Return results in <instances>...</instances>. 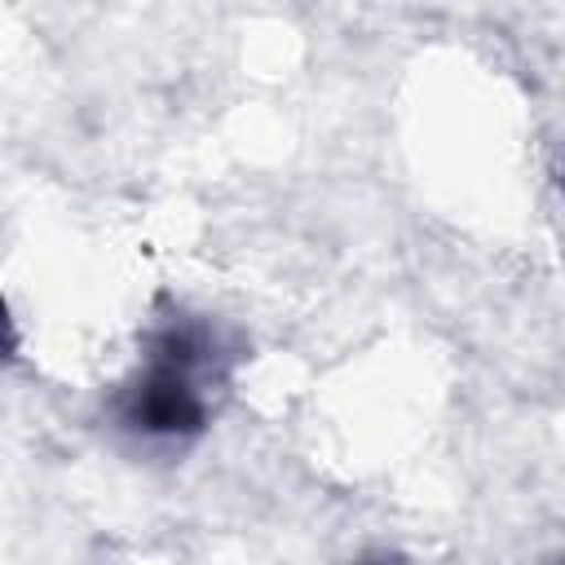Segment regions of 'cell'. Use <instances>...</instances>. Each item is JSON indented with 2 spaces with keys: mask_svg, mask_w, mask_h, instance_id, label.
<instances>
[{
  "mask_svg": "<svg viewBox=\"0 0 565 565\" xmlns=\"http://www.w3.org/2000/svg\"><path fill=\"white\" fill-rule=\"evenodd\" d=\"M353 565H406V561L393 556V552H371V556H362V561H353Z\"/></svg>",
  "mask_w": 565,
  "mask_h": 565,
  "instance_id": "obj_2",
  "label": "cell"
},
{
  "mask_svg": "<svg viewBox=\"0 0 565 565\" xmlns=\"http://www.w3.org/2000/svg\"><path fill=\"white\" fill-rule=\"evenodd\" d=\"M212 344H207V331L181 322V327H168L137 384L124 393V406H119V419L141 433V437H168V441H181V437H194L203 424H207V375H212Z\"/></svg>",
  "mask_w": 565,
  "mask_h": 565,
  "instance_id": "obj_1",
  "label": "cell"
}]
</instances>
